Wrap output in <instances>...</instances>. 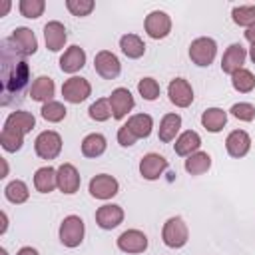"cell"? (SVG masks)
Returning <instances> with one entry per match:
<instances>
[{
  "label": "cell",
  "mask_w": 255,
  "mask_h": 255,
  "mask_svg": "<svg viewBox=\"0 0 255 255\" xmlns=\"http://www.w3.org/2000/svg\"><path fill=\"white\" fill-rule=\"evenodd\" d=\"M28 80H30V66L26 62V56L20 54L8 38H4L0 42V84H2L0 104L2 106L20 104L28 88Z\"/></svg>",
  "instance_id": "1"
},
{
  "label": "cell",
  "mask_w": 255,
  "mask_h": 255,
  "mask_svg": "<svg viewBox=\"0 0 255 255\" xmlns=\"http://www.w3.org/2000/svg\"><path fill=\"white\" fill-rule=\"evenodd\" d=\"M161 239L167 247L171 249H179L187 243L189 239V231H187V225L183 223L181 217H169L165 223H163V229H161Z\"/></svg>",
  "instance_id": "2"
},
{
  "label": "cell",
  "mask_w": 255,
  "mask_h": 255,
  "mask_svg": "<svg viewBox=\"0 0 255 255\" xmlns=\"http://www.w3.org/2000/svg\"><path fill=\"white\" fill-rule=\"evenodd\" d=\"M217 54V44L213 38H197L189 46V58L195 66H209L215 60Z\"/></svg>",
  "instance_id": "3"
},
{
  "label": "cell",
  "mask_w": 255,
  "mask_h": 255,
  "mask_svg": "<svg viewBox=\"0 0 255 255\" xmlns=\"http://www.w3.org/2000/svg\"><path fill=\"white\" fill-rule=\"evenodd\" d=\"M84 221L78 215H68L64 217L62 225H60V241L66 247H78L84 239Z\"/></svg>",
  "instance_id": "4"
},
{
  "label": "cell",
  "mask_w": 255,
  "mask_h": 255,
  "mask_svg": "<svg viewBox=\"0 0 255 255\" xmlns=\"http://www.w3.org/2000/svg\"><path fill=\"white\" fill-rule=\"evenodd\" d=\"M34 149H36L38 157H42V159L58 157V153L62 151V137H60V133L52 131V129L42 131L36 137V141H34Z\"/></svg>",
  "instance_id": "5"
},
{
  "label": "cell",
  "mask_w": 255,
  "mask_h": 255,
  "mask_svg": "<svg viewBox=\"0 0 255 255\" xmlns=\"http://www.w3.org/2000/svg\"><path fill=\"white\" fill-rule=\"evenodd\" d=\"M143 26H145V32H147L149 38L159 40V38H165L171 32V18L161 10H153L145 16Z\"/></svg>",
  "instance_id": "6"
},
{
  "label": "cell",
  "mask_w": 255,
  "mask_h": 255,
  "mask_svg": "<svg viewBox=\"0 0 255 255\" xmlns=\"http://www.w3.org/2000/svg\"><path fill=\"white\" fill-rule=\"evenodd\" d=\"M94 68H96V72H98L104 80H114V78H118L120 72H122V64H120L118 56H116L114 52H110V50H102V52L96 54V58H94Z\"/></svg>",
  "instance_id": "7"
},
{
  "label": "cell",
  "mask_w": 255,
  "mask_h": 255,
  "mask_svg": "<svg viewBox=\"0 0 255 255\" xmlns=\"http://www.w3.org/2000/svg\"><path fill=\"white\" fill-rule=\"evenodd\" d=\"M90 92H92L90 82H88L86 78H78V76L66 80L64 86H62V96H64V100L70 102V104H80V102H84V100L90 96Z\"/></svg>",
  "instance_id": "8"
},
{
  "label": "cell",
  "mask_w": 255,
  "mask_h": 255,
  "mask_svg": "<svg viewBox=\"0 0 255 255\" xmlns=\"http://www.w3.org/2000/svg\"><path fill=\"white\" fill-rule=\"evenodd\" d=\"M120 189V183L116 177L108 173H100L90 179V195L96 199H112Z\"/></svg>",
  "instance_id": "9"
},
{
  "label": "cell",
  "mask_w": 255,
  "mask_h": 255,
  "mask_svg": "<svg viewBox=\"0 0 255 255\" xmlns=\"http://www.w3.org/2000/svg\"><path fill=\"white\" fill-rule=\"evenodd\" d=\"M167 96H169V102L177 108H187L193 102V90H191L189 82L183 78H175L169 82Z\"/></svg>",
  "instance_id": "10"
},
{
  "label": "cell",
  "mask_w": 255,
  "mask_h": 255,
  "mask_svg": "<svg viewBox=\"0 0 255 255\" xmlns=\"http://www.w3.org/2000/svg\"><path fill=\"white\" fill-rule=\"evenodd\" d=\"M108 100H110V106H112V116H114L116 120L126 118L128 112H131V108H133V104H135L131 92L126 90V88H116Z\"/></svg>",
  "instance_id": "11"
},
{
  "label": "cell",
  "mask_w": 255,
  "mask_h": 255,
  "mask_svg": "<svg viewBox=\"0 0 255 255\" xmlns=\"http://www.w3.org/2000/svg\"><path fill=\"white\" fill-rule=\"evenodd\" d=\"M167 169V159L159 153H145L139 161V173L143 175V179H157L163 171Z\"/></svg>",
  "instance_id": "12"
},
{
  "label": "cell",
  "mask_w": 255,
  "mask_h": 255,
  "mask_svg": "<svg viewBox=\"0 0 255 255\" xmlns=\"http://www.w3.org/2000/svg\"><path fill=\"white\" fill-rule=\"evenodd\" d=\"M118 247L124 253H143L147 249V237L139 229H128L118 237Z\"/></svg>",
  "instance_id": "13"
},
{
  "label": "cell",
  "mask_w": 255,
  "mask_h": 255,
  "mask_svg": "<svg viewBox=\"0 0 255 255\" xmlns=\"http://www.w3.org/2000/svg\"><path fill=\"white\" fill-rule=\"evenodd\" d=\"M8 40H10V42L16 46V50H18L20 54H24V56H32V54L38 50V40H36V36H34V32H32L30 28H24V26L16 28V30L10 34Z\"/></svg>",
  "instance_id": "14"
},
{
  "label": "cell",
  "mask_w": 255,
  "mask_h": 255,
  "mask_svg": "<svg viewBox=\"0 0 255 255\" xmlns=\"http://www.w3.org/2000/svg\"><path fill=\"white\" fill-rule=\"evenodd\" d=\"M245 58H247L245 48H243L241 44H231V46L225 50L223 58H221V70H223L225 74H231V76H233L237 70L243 68Z\"/></svg>",
  "instance_id": "15"
},
{
  "label": "cell",
  "mask_w": 255,
  "mask_h": 255,
  "mask_svg": "<svg viewBox=\"0 0 255 255\" xmlns=\"http://www.w3.org/2000/svg\"><path fill=\"white\" fill-rule=\"evenodd\" d=\"M58 189L68 195L80 189V173L72 163H62L58 167Z\"/></svg>",
  "instance_id": "16"
},
{
  "label": "cell",
  "mask_w": 255,
  "mask_h": 255,
  "mask_svg": "<svg viewBox=\"0 0 255 255\" xmlns=\"http://www.w3.org/2000/svg\"><path fill=\"white\" fill-rule=\"evenodd\" d=\"M122 221H124V209H122L120 205L108 203V205L98 207V211H96V223H98L102 229H114V227H118Z\"/></svg>",
  "instance_id": "17"
},
{
  "label": "cell",
  "mask_w": 255,
  "mask_h": 255,
  "mask_svg": "<svg viewBox=\"0 0 255 255\" xmlns=\"http://www.w3.org/2000/svg\"><path fill=\"white\" fill-rule=\"evenodd\" d=\"M44 40H46L48 50H52V52L62 50L64 44H66V40H68V34H66L64 24L58 22V20L48 22V24L44 26Z\"/></svg>",
  "instance_id": "18"
},
{
  "label": "cell",
  "mask_w": 255,
  "mask_h": 255,
  "mask_svg": "<svg viewBox=\"0 0 255 255\" xmlns=\"http://www.w3.org/2000/svg\"><path fill=\"white\" fill-rule=\"evenodd\" d=\"M225 147L231 157H243V155H247V151L251 147V137L243 129H233L225 139Z\"/></svg>",
  "instance_id": "19"
},
{
  "label": "cell",
  "mask_w": 255,
  "mask_h": 255,
  "mask_svg": "<svg viewBox=\"0 0 255 255\" xmlns=\"http://www.w3.org/2000/svg\"><path fill=\"white\" fill-rule=\"evenodd\" d=\"M84 64H86V52L80 46H70L60 58V70L66 74H74L82 70Z\"/></svg>",
  "instance_id": "20"
},
{
  "label": "cell",
  "mask_w": 255,
  "mask_h": 255,
  "mask_svg": "<svg viewBox=\"0 0 255 255\" xmlns=\"http://www.w3.org/2000/svg\"><path fill=\"white\" fill-rule=\"evenodd\" d=\"M54 92H56L54 80L48 78V76H40V78H36L34 84H32V88H30V96H32V100H36V102H44V104H46V102H52Z\"/></svg>",
  "instance_id": "21"
},
{
  "label": "cell",
  "mask_w": 255,
  "mask_h": 255,
  "mask_svg": "<svg viewBox=\"0 0 255 255\" xmlns=\"http://www.w3.org/2000/svg\"><path fill=\"white\" fill-rule=\"evenodd\" d=\"M199 145H201L199 133L193 131V129H187V131H183V133L175 139L173 149H175L177 155H187V157H189L191 153H195V151L199 149Z\"/></svg>",
  "instance_id": "22"
},
{
  "label": "cell",
  "mask_w": 255,
  "mask_h": 255,
  "mask_svg": "<svg viewBox=\"0 0 255 255\" xmlns=\"http://www.w3.org/2000/svg\"><path fill=\"white\" fill-rule=\"evenodd\" d=\"M34 187L40 193L54 191V187H58V169H52L50 165L48 167H40L34 173Z\"/></svg>",
  "instance_id": "23"
},
{
  "label": "cell",
  "mask_w": 255,
  "mask_h": 255,
  "mask_svg": "<svg viewBox=\"0 0 255 255\" xmlns=\"http://www.w3.org/2000/svg\"><path fill=\"white\" fill-rule=\"evenodd\" d=\"M227 124V114L221 110V108H207L203 114H201V126L211 131V133H217L223 129V126Z\"/></svg>",
  "instance_id": "24"
},
{
  "label": "cell",
  "mask_w": 255,
  "mask_h": 255,
  "mask_svg": "<svg viewBox=\"0 0 255 255\" xmlns=\"http://www.w3.org/2000/svg\"><path fill=\"white\" fill-rule=\"evenodd\" d=\"M179 128H181V118H179V114H165V116L161 118V122H159V131H157V135H159V139H161L163 143H169V141L175 139V133L179 131Z\"/></svg>",
  "instance_id": "25"
},
{
  "label": "cell",
  "mask_w": 255,
  "mask_h": 255,
  "mask_svg": "<svg viewBox=\"0 0 255 255\" xmlns=\"http://www.w3.org/2000/svg\"><path fill=\"white\" fill-rule=\"evenodd\" d=\"M34 124H36V120H34V116H32L30 112H12V114L6 118V122H4L6 128H12V129H16V131H20V133L32 131Z\"/></svg>",
  "instance_id": "26"
},
{
  "label": "cell",
  "mask_w": 255,
  "mask_h": 255,
  "mask_svg": "<svg viewBox=\"0 0 255 255\" xmlns=\"http://www.w3.org/2000/svg\"><path fill=\"white\" fill-rule=\"evenodd\" d=\"M120 48H122V52H124L128 58H131V60L141 58L143 52H145V44H143L141 38L135 36V34H124V36L120 38Z\"/></svg>",
  "instance_id": "27"
},
{
  "label": "cell",
  "mask_w": 255,
  "mask_h": 255,
  "mask_svg": "<svg viewBox=\"0 0 255 255\" xmlns=\"http://www.w3.org/2000/svg\"><path fill=\"white\" fill-rule=\"evenodd\" d=\"M126 126L129 128V131H131L135 137H147V135L151 133L153 120H151V116H147V114H135V116H131V118L128 120Z\"/></svg>",
  "instance_id": "28"
},
{
  "label": "cell",
  "mask_w": 255,
  "mask_h": 255,
  "mask_svg": "<svg viewBox=\"0 0 255 255\" xmlns=\"http://www.w3.org/2000/svg\"><path fill=\"white\" fill-rule=\"evenodd\" d=\"M106 137L102 133H88L82 141V153L86 157H100L106 151Z\"/></svg>",
  "instance_id": "29"
},
{
  "label": "cell",
  "mask_w": 255,
  "mask_h": 255,
  "mask_svg": "<svg viewBox=\"0 0 255 255\" xmlns=\"http://www.w3.org/2000/svg\"><path fill=\"white\" fill-rule=\"evenodd\" d=\"M211 167V157L205 151H195L185 159V171L191 175H201Z\"/></svg>",
  "instance_id": "30"
},
{
  "label": "cell",
  "mask_w": 255,
  "mask_h": 255,
  "mask_svg": "<svg viewBox=\"0 0 255 255\" xmlns=\"http://www.w3.org/2000/svg\"><path fill=\"white\" fill-rule=\"evenodd\" d=\"M4 195H6V199L10 201V203H24L28 197H30V191H28V185L22 181V179H14V181H10L8 185H6V189H4Z\"/></svg>",
  "instance_id": "31"
},
{
  "label": "cell",
  "mask_w": 255,
  "mask_h": 255,
  "mask_svg": "<svg viewBox=\"0 0 255 255\" xmlns=\"http://www.w3.org/2000/svg\"><path fill=\"white\" fill-rule=\"evenodd\" d=\"M231 84H233V88H235L237 92L249 94V92L255 88V76H253L249 70L241 68V70H237V72L231 76Z\"/></svg>",
  "instance_id": "32"
},
{
  "label": "cell",
  "mask_w": 255,
  "mask_h": 255,
  "mask_svg": "<svg viewBox=\"0 0 255 255\" xmlns=\"http://www.w3.org/2000/svg\"><path fill=\"white\" fill-rule=\"evenodd\" d=\"M0 143H2V147L6 151H18L22 147V143H24V133L4 126V129L0 133Z\"/></svg>",
  "instance_id": "33"
},
{
  "label": "cell",
  "mask_w": 255,
  "mask_h": 255,
  "mask_svg": "<svg viewBox=\"0 0 255 255\" xmlns=\"http://www.w3.org/2000/svg\"><path fill=\"white\" fill-rule=\"evenodd\" d=\"M42 118L46 120V122H52V124H58V122H62L64 118H66V108H64V104H60V102H46L44 106H42Z\"/></svg>",
  "instance_id": "34"
},
{
  "label": "cell",
  "mask_w": 255,
  "mask_h": 255,
  "mask_svg": "<svg viewBox=\"0 0 255 255\" xmlns=\"http://www.w3.org/2000/svg\"><path fill=\"white\" fill-rule=\"evenodd\" d=\"M231 16H233V22L237 26H251L255 24V6H235L231 10Z\"/></svg>",
  "instance_id": "35"
},
{
  "label": "cell",
  "mask_w": 255,
  "mask_h": 255,
  "mask_svg": "<svg viewBox=\"0 0 255 255\" xmlns=\"http://www.w3.org/2000/svg\"><path fill=\"white\" fill-rule=\"evenodd\" d=\"M88 114H90V118L96 120V122H106V120H110V118H112V106H110V100H106V98L96 100V102L90 106Z\"/></svg>",
  "instance_id": "36"
},
{
  "label": "cell",
  "mask_w": 255,
  "mask_h": 255,
  "mask_svg": "<svg viewBox=\"0 0 255 255\" xmlns=\"http://www.w3.org/2000/svg\"><path fill=\"white\" fill-rule=\"evenodd\" d=\"M137 92L141 94L143 100L153 102V100L159 96V84H157L153 78H143V80H139V84H137Z\"/></svg>",
  "instance_id": "37"
},
{
  "label": "cell",
  "mask_w": 255,
  "mask_h": 255,
  "mask_svg": "<svg viewBox=\"0 0 255 255\" xmlns=\"http://www.w3.org/2000/svg\"><path fill=\"white\" fill-rule=\"evenodd\" d=\"M44 8H46V2L44 0H20V12L26 18H38V16H42Z\"/></svg>",
  "instance_id": "38"
},
{
  "label": "cell",
  "mask_w": 255,
  "mask_h": 255,
  "mask_svg": "<svg viewBox=\"0 0 255 255\" xmlns=\"http://www.w3.org/2000/svg\"><path fill=\"white\" fill-rule=\"evenodd\" d=\"M229 112H231L237 120H241V122H253V120H255V106H251V104H247V102L233 104Z\"/></svg>",
  "instance_id": "39"
},
{
  "label": "cell",
  "mask_w": 255,
  "mask_h": 255,
  "mask_svg": "<svg viewBox=\"0 0 255 255\" xmlns=\"http://www.w3.org/2000/svg\"><path fill=\"white\" fill-rule=\"evenodd\" d=\"M66 8L74 16H88L94 10V2L92 0H66Z\"/></svg>",
  "instance_id": "40"
},
{
  "label": "cell",
  "mask_w": 255,
  "mask_h": 255,
  "mask_svg": "<svg viewBox=\"0 0 255 255\" xmlns=\"http://www.w3.org/2000/svg\"><path fill=\"white\" fill-rule=\"evenodd\" d=\"M135 135L129 131V128L128 126H122L120 129H118V141H120V145H124V147H129V145H133L135 143Z\"/></svg>",
  "instance_id": "41"
},
{
  "label": "cell",
  "mask_w": 255,
  "mask_h": 255,
  "mask_svg": "<svg viewBox=\"0 0 255 255\" xmlns=\"http://www.w3.org/2000/svg\"><path fill=\"white\" fill-rule=\"evenodd\" d=\"M245 38L251 42V46L255 44V24H251V26L247 28V32H245Z\"/></svg>",
  "instance_id": "42"
},
{
  "label": "cell",
  "mask_w": 255,
  "mask_h": 255,
  "mask_svg": "<svg viewBox=\"0 0 255 255\" xmlns=\"http://www.w3.org/2000/svg\"><path fill=\"white\" fill-rule=\"evenodd\" d=\"M16 255H38V251H36L34 247H22Z\"/></svg>",
  "instance_id": "43"
},
{
  "label": "cell",
  "mask_w": 255,
  "mask_h": 255,
  "mask_svg": "<svg viewBox=\"0 0 255 255\" xmlns=\"http://www.w3.org/2000/svg\"><path fill=\"white\" fill-rule=\"evenodd\" d=\"M8 10H10V2H8V0H4V2H2V10H0V16H6V12H8Z\"/></svg>",
  "instance_id": "44"
},
{
  "label": "cell",
  "mask_w": 255,
  "mask_h": 255,
  "mask_svg": "<svg viewBox=\"0 0 255 255\" xmlns=\"http://www.w3.org/2000/svg\"><path fill=\"white\" fill-rule=\"evenodd\" d=\"M6 231V213H2V229H0V233H4Z\"/></svg>",
  "instance_id": "45"
},
{
  "label": "cell",
  "mask_w": 255,
  "mask_h": 255,
  "mask_svg": "<svg viewBox=\"0 0 255 255\" xmlns=\"http://www.w3.org/2000/svg\"><path fill=\"white\" fill-rule=\"evenodd\" d=\"M249 56H251V60H253V64H255V44L251 46V50H249Z\"/></svg>",
  "instance_id": "46"
},
{
  "label": "cell",
  "mask_w": 255,
  "mask_h": 255,
  "mask_svg": "<svg viewBox=\"0 0 255 255\" xmlns=\"http://www.w3.org/2000/svg\"><path fill=\"white\" fill-rule=\"evenodd\" d=\"M0 255H8V253H6V249H0Z\"/></svg>",
  "instance_id": "47"
}]
</instances>
